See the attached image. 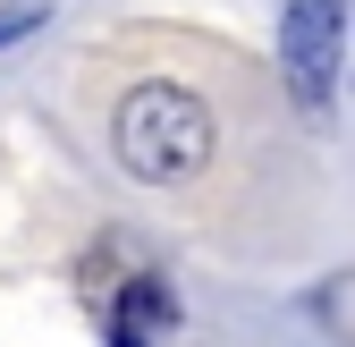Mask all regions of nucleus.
I'll return each instance as SVG.
<instances>
[{"label":"nucleus","instance_id":"obj_4","mask_svg":"<svg viewBox=\"0 0 355 347\" xmlns=\"http://www.w3.org/2000/svg\"><path fill=\"white\" fill-rule=\"evenodd\" d=\"M34 26H51V0H9V9H0V51H9L17 34H34Z\"/></svg>","mask_w":355,"mask_h":347},{"label":"nucleus","instance_id":"obj_2","mask_svg":"<svg viewBox=\"0 0 355 347\" xmlns=\"http://www.w3.org/2000/svg\"><path fill=\"white\" fill-rule=\"evenodd\" d=\"M338 60H347V0H288V17H279V68H288V94L304 110H322L338 94Z\"/></svg>","mask_w":355,"mask_h":347},{"label":"nucleus","instance_id":"obj_1","mask_svg":"<svg viewBox=\"0 0 355 347\" xmlns=\"http://www.w3.org/2000/svg\"><path fill=\"white\" fill-rule=\"evenodd\" d=\"M110 144H119V169H127V178H144V187H178V178H195V169L211 161L220 119H211V102L195 94V85L153 76V85H136V94L119 102Z\"/></svg>","mask_w":355,"mask_h":347},{"label":"nucleus","instance_id":"obj_3","mask_svg":"<svg viewBox=\"0 0 355 347\" xmlns=\"http://www.w3.org/2000/svg\"><path fill=\"white\" fill-rule=\"evenodd\" d=\"M169 288L144 271V280H127V296H119V305H110V347H153L161 330H169Z\"/></svg>","mask_w":355,"mask_h":347}]
</instances>
